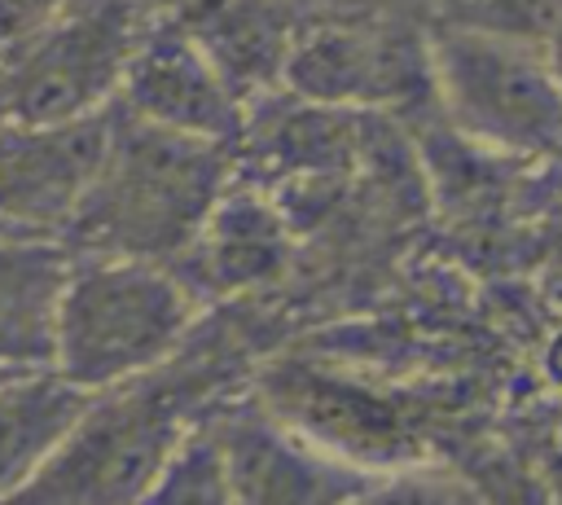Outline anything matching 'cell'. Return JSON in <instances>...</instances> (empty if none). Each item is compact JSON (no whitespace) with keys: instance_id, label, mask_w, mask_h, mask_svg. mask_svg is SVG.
Masks as SVG:
<instances>
[{"instance_id":"6da1fadb","label":"cell","mask_w":562,"mask_h":505,"mask_svg":"<svg viewBox=\"0 0 562 505\" xmlns=\"http://www.w3.org/2000/svg\"><path fill=\"white\" fill-rule=\"evenodd\" d=\"M228 193V145L140 123L114 105V132L70 233L92 255L176 259Z\"/></svg>"},{"instance_id":"7a4b0ae2","label":"cell","mask_w":562,"mask_h":505,"mask_svg":"<svg viewBox=\"0 0 562 505\" xmlns=\"http://www.w3.org/2000/svg\"><path fill=\"white\" fill-rule=\"evenodd\" d=\"M198 312L202 299L167 263L92 255L61 290L53 369L88 395L132 386L184 343Z\"/></svg>"},{"instance_id":"3957f363","label":"cell","mask_w":562,"mask_h":505,"mask_svg":"<svg viewBox=\"0 0 562 505\" xmlns=\"http://www.w3.org/2000/svg\"><path fill=\"white\" fill-rule=\"evenodd\" d=\"M426 66L465 141L509 158L562 154V75L544 40L439 22L426 40Z\"/></svg>"},{"instance_id":"277c9868","label":"cell","mask_w":562,"mask_h":505,"mask_svg":"<svg viewBox=\"0 0 562 505\" xmlns=\"http://www.w3.org/2000/svg\"><path fill=\"white\" fill-rule=\"evenodd\" d=\"M149 26L140 0H70L40 35L0 57L4 119L53 123L114 105Z\"/></svg>"},{"instance_id":"5b68a950","label":"cell","mask_w":562,"mask_h":505,"mask_svg":"<svg viewBox=\"0 0 562 505\" xmlns=\"http://www.w3.org/2000/svg\"><path fill=\"white\" fill-rule=\"evenodd\" d=\"M132 386L97 395L44 474L9 505H136L184 422L176 408Z\"/></svg>"},{"instance_id":"8992f818","label":"cell","mask_w":562,"mask_h":505,"mask_svg":"<svg viewBox=\"0 0 562 505\" xmlns=\"http://www.w3.org/2000/svg\"><path fill=\"white\" fill-rule=\"evenodd\" d=\"M114 105L53 123H0V224L13 233L70 228L97 184Z\"/></svg>"},{"instance_id":"52a82bcc","label":"cell","mask_w":562,"mask_h":505,"mask_svg":"<svg viewBox=\"0 0 562 505\" xmlns=\"http://www.w3.org/2000/svg\"><path fill=\"white\" fill-rule=\"evenodd\" d=\"M237 505H342L373 470L325 448L277 408H233L211 422Z\"/></svg>"},{"instance_id":"ba28073f","label":"cell","mask_w":562,"mask_h":505,"mask_svg":"<svg viewBox=\"0 0 562 505\" xmlns=\"http://www.w3.org/2000/svg\"><path fill=\"white\" fill-rule=\"evenodd\" d=\"M114 105L140 123L215 145H233L246 127V97L228 83L193 31L171 22H154L145 31Z\"/></svg>"},{"instance_id":"9c48e42d","label":"cell","mask_w":562,"mask_h":505,"mask_svg":"<svg viewBox=\"0 0 562 505\" xmlns=\"http://www.w3.org/2000/svg\"><path fill=\"white\" fill-rule=\"evenodd\" d=\"M281 79L312 105H378L413 79L430 83L426 44L404 48L395 35L364 22H312L290 35Z\"/></svg>"},{"instance_id":"30bf717a","label":"cell","mask_w":562,"mask_h":505,"mask_svg":"<svg viewBox=\"0 0 562 505\" xmlns=\"http://www.w3.org/2000/svg\"><path fill=\"white\" fill-rule=\"evenodd\" d=\"M75 259L35 233L0 237V373L53 369L57 307Z\"/></svg>"},{"instance_id":"8fae6325","label":"cell","mask_w":562,"mask_h":505,"mask_svg":"<svg viewBox=\"0 0 562 505\" xmlns=\"http://www.w3.org/2000/svg\"><path fill=\"white\" fill-rule=\"evenodd\" d=\"M92 400L57 369L0 373V505L44 474Z\"/></svg>"},{"instance_id":"7c38bea8","label":"cell","mask_w":562,"mask_h":505,"mask_svg":"<svg viewBox=\"0 0 562 505\" xmlns=\"http://www.w3.org/2000/svg\"><path fill=\"white\" fill-rule=\"evenodd\" d=\"M184 255L198 272L189 281L198 299H202V290L237 294V290H250L285 268L290 224L272 198L228 189Z\"/></svg>"},{"instance_id":"4fadbf2b","label":"cell","mask_w":562,"mask_h":505,"mask_svg":"<svg viewBox=\"0 0 562 505\" xmlns=\"http://www.w3.org/2000/svg\"><path fill=\"white\" fill-rule=\"evenodd\" d=\"M136 505H237L224 444L215 426H184L180 439L162 452Z\"/></svg>"},{"instance_id":"5bb4252c","label":"cell","mask_w":562,"mask_h":505,"mask_svg":"<svg viewBox=\"0 0 562 505\" xmlns=\"http://www.w3.org/2000/svg\"><path fill=\"white\" fill-rule=\"evenodd\" d=\"M342 505H483L470 483L435 465H382Z\"/></svg>"},{"instance_id":"9a60e30c","label":"cell","mask_w":562,"mask_h":505,"mask_svg":"<svg viewBox=\"0 0 562 505\" xmlns=\"http://www.w3.org/2000/svg\"><path fill=\"white\" fill-rule=\"evenodd\" d=\"M70 0H0V57L40 35Z\"/></svg>"},{"instance_id":"2e32d148","label":"cell","mask_w":562,"mask_h":505,"mask_svg":"<svg viewBox=\"0 0 562 505\" xmlns=\"http://www.w3.org/2000/svg\"><path fill=\"white\" fill-rule=\"evenodd\" d=\"M544 44H549V57H553V66H558V75H562V9H558V18H553Z\"/></svg>"}]
</instances>
